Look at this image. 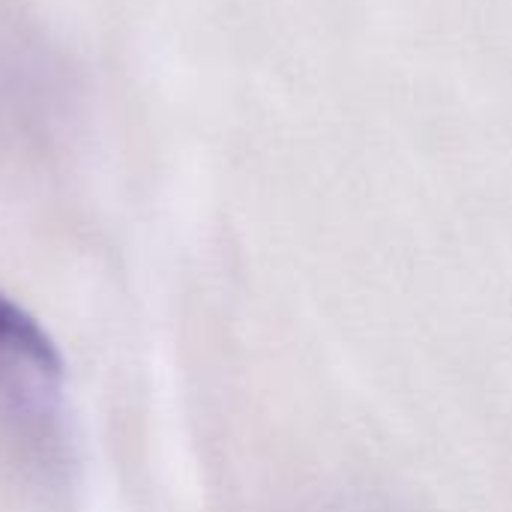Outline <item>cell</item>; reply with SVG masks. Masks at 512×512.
Segmentation results:
<instances>
[{"label":"cell","mask_w":512,"mask_h":512,"mask_svg":"<svg viewBox=\"0 0 512 512\" xmlns=\"http://www.w3.org/2000/svg\"><path fill=\"white\" fill-rule=\"evenodd\" d=\"M63 357L18 303L0 294V450L42 483L63 477Z\"/></svg>","instance_id":"6da1fadb"}]
</instances>
